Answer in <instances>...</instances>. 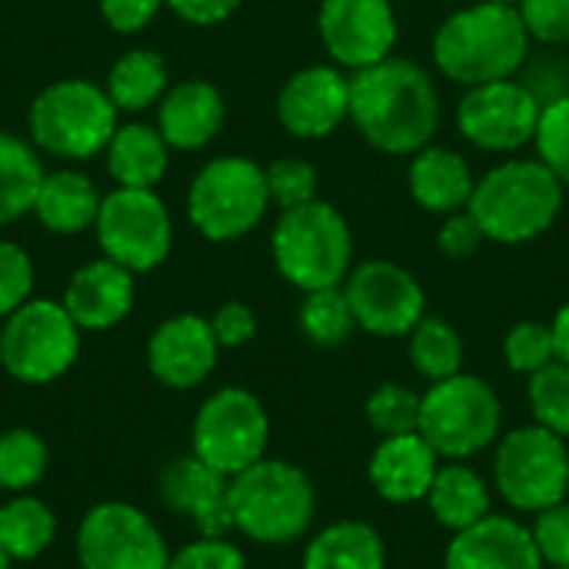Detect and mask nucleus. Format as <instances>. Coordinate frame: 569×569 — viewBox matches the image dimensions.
Here are the masks:
<instances>
[{"label":"nucleus","mask_w":569,"mask_h":569,"mask_svg":"<svg viewBox=\"0 0 569 569\" xmlns=\"http://www.w3.org/2000/svg\"><path fill=\"white\" fill-rule=\"evenodd\" d=\"M350 120L377 150L413 157L440 127L437 83L420 63L387 57L350 77Z\"/></svg>","instance_id":"nucleus-1"},{"label":"nucleus","mask_w":569,"mask_h":569,"mask_svg":"<svg viewBox=\"0 0 569 569\" xmlns=\"http://www.w3.org/2000/svg\"><path fill=\"white\" fill-rule=\"evenodd\" d=\"M527 57L530 33L520 10L493 0L450 13L433 37L437 67L463 87L510 80L527 63Z\"/></svg>","instance_id":"nucleus-2"},{"label":"nucleus","mask_w":569,"mask_h":569,"mask_svg":"<svg viewBox=\"0 0 569 569\" xmlns=\"http://www.w3.org/2000/svg\"><path fill=\"white\" fill-rule=\"evenodd\" d=\"M563 183L537 160H507L477 180L470 213L493 243H530L553 227L563 210Z\"/></svg>","instance_id":"nucleus-3"},{"label":"nucleus","mask_w":569,"mask_h":569,"mask_svg":"<svg viewBox=\"0 0 569 569\" xmlns=\"http://www.w3.org/2000/svg\"><path fill=\"white\" fill-rule=\"evenodd\" d=\"M317 517V490L310 477L287 460H257L230 477V520L247 540L283 547L300 540Z\"/></svg>","instance_id":"nucleus-4"},{"label":"nucleus","mask_w":569,"mask_h":569,"mask_svg":"<svg viewBox=\"0 0 569 569\" xmlns=\"http://www.w3.org/2000/svg\"><path fill=\"white\" fill-rule=\"evenodd\" d=\"M353 240L343 213L323 200L283 210L273 227V263L297 290L340 287L350 273Z\"/></svg>","instance_id":"nucleus-5"},{"label":"nucleus","mask_w":569,"mask_h":569,"mask_svg":"<svg viewBox=\"0 0 569 569\" xmlns=\"http://www.w3.org/2000/svg\"><path fill=\"white\" fill-rule=\"evenodd\" d=\"M503 403L497 390L473 373H457L430 383L420 403L417 433L443 460H470L500 440Z\"/></svg>","instance_id":"nucleus-6"},{"label":"nucleus","mask_w":569,"mask_h":569,"mask_svg":"<svg viewBox=\"0 0 569 569\" xmlns=\"http://www.w3.org/2000/svg\"><path fill=\"white\" fill-rule=\"evenodd\" d=\"M117 107L107 87L93 80H57L37 93L30 107V133L37 147L63 160H87L107 150L117 133Z\"/></svg>","instance_id":"nucleus-7"},{"label":"nucleus","mask_w":569,"mask_h":569,"mask_svg":"<svg viewBox=\"0 0 569 569\" xmlns=\"http://www.w3.org/2000/svg\"><path fill=\"white\" fill-rule=\"evenodd\" d=\"M270 207L267 173L250 157H217L190 183V223L217 243L250 233Z\"/></svg>","instance_id":"nucleus-8"},{"label":"nucleus","mask_w":569,"mask_h":569,"mask_svg":"<svg viewBox=\"0 0 569 569\" xmlns=\"http://www.w3.org/2000/svg\"><path fill=\"white\" fill-rule=\"evenodd\" d=\"M497 493L520 513H540L569 497V447L553 430L533 423L497 440Z\"/></svg>","instance_id":"nucleus-9"},{"label":"nucleus","mask_w":569,"mask_h":569,"mask_svg":"<svg viewBox=\"0 0 569 569\" xmlns=\"http://www.w3.org/2000/svg\"><path fill=\"white\" fill-rule=\"evenodd\" d=\"M3 370L20 383H50L63 377L80 353V327L53 300H27L0 327Z\"/></svg>","instance_id":"nucleus-10"},{"label":"nucleus","mask_w":569,"mask_h":569,"mask_svg":"<svg viewBox=\"0 0 569 569\" xmlns=\"http://www.w3.org/2000/svg\"><path fill=\"white\" fill-rule=\"evenodd\" d=\"M270 417L243 387H223L203 400L193 420V457L223 477H237L267 457Z\"/></svg>","instance_id":"nucleus-11"},{"label":"nucleus","mask_w":569,"mask_h":569,"mask_svg":"<svg viewBox=\"0 0 569 569\" xmlns=\"http://www.w3.org/2000/svg\"><path fill=\"white\" fill-rule=\"evenodd\" d=\"M97 243L107 260L127 267L130 273H147L160 267L173 247V223L163 200L153 190L117 187L100 200Z\"/></svg>","instance_id":"nucleus-12"},{"label":"nucleus","mask_w":569,"mask_h":569,"mask_svg":"<svg viewBox=\"0 0 569 569\" xmlns=\"http://www.w3.org/2000/svg\"><path fill=\"white\" fill-rule=\"evenodd\" d=\"M77 563L80 569H167L170 550L143 510L107 500L80 520Z\"/></svg>","instance_id":"nucleus-13"},{"label":"nucleus","mask_w":569,"mask_h":569,"mask_svg":"<svg viewBox=\"0 0 569 569\" xmlns=\"http://www.w3.org/2000/svg\"><path fill=\"white\" fill-rule=\"evenodd\" d=\"M343 293L357 327L373 337H410L427 317V293L420 280L393 260H367L347 273Z\"/></svg>","instance_id":"nucleus-14"},{"label":"nucleus","mask_w":569,"mask_h":569,"mask_svg":"<svg viewBox=\"0 0 569 569\" xmlns=\"http://www.w3.org/2000/svg\"><path fill=\"white\" fill-rule=\"evenodd\" d=\"M540 113V100L520 80L510 77L467 87V97L457 107V127L473 147L490 153H510L537 137Z\"/></svg>","instance_id":"nucleus-15"},{"label":"nucleus","mask_w":569,"mask_h":569,"mask_svg":"<svg viewBox=\"0 0 569 569\" xmlns=\"http://www.w3.org/2000/svg\"><path fill=\"white\" fill-rule=\"evenodd\" d=\"M317 30L327 53L353 70L387 60L397 47V13L390 0H323Z\"/></svg>","instance_id":"nucleus-16"},{"label":"nucleus","mask_w":569,"mask_h":569,"mask_svg":"<svg viewBox=\"0 0 569 569\" xmlns=\"http://www.w3.org/2000/svg\"><path fill=\"white\" fill-rule=\"evenodd\" d=\"M220 357V343L207 317L180 313L163 320L150 343H147V367L150 373L170 390H193L200 387Z\"/></svg>","instance_id":"nucleus-17"},{"label":"nucleus","mask_w":569,"mask_h":569,"mask_svg":"<svg viewBox=\"0 0 569 569\" xmlns=\"http://www.w3.org/2000/svg\"><path fill=\"white\" fill-rule=\"evenodd\" d=\"M280 123L300 140H323L350 117V77L333 67L297 70L277 97Z\"/></svg>","instance_id":"nucleus-18"},{"label":"nucleus","mask_w":569,"mask_h":569,"mask_svg":"<svg viewBox=\"0 0 569 569\" xmlns=\"http://www.w3.org/2000/svg\"><path fill=\"white\" fill-rule=\"evenodd\" d=\"M163 503L187 517L200 537H227L233 530L230 520V477L207 467L200 457L173 460L160 477Z\"/></svg>","instance_id":"nucleus-19"},{"label":"nucleus","mask_w":569,"mask_h":569,"mask_svg":"<svg viewBox=\"0 0 569 569\" xmlns=\"http://www.w3.org/2000/svg\"><path fill=\"white\" fill-rule=\"evenodd\" d=\"M447 569H543V557L533 543L530 527L513 517L487 513L473 527L453 533L447 557Z\"/></svg>","instance_id":"nucleus-20"},{"label":"nucleus","mask_w":569,"mask_h":569,"mask_svg":"<svg viewBox=\"0 0 569 569\" xmlns=\"http://www.w3.org/2000/svg\"><path fill=\"white\" fill-rule=\"evenodd\" d=\"M437 470H440V457L420 433L383 437L367 467L377 497L397 507L427 500Z\"/></svg>","instance_id":"nucleus-21"},{"label":"nucleus","mask_w":569,"mask_h":569,"mask_svg":"<svg viewBox=\"0 0 569 569\" xmlns=\"http://www.w3.org/2000/svg\"><path fill=\"white\" fill-rule=\"evenodd\" d=\"M60 303L80 330H110L133 307V273L107 257L93 260L70 277Z\"/></svg>","instance_id":"nucleus-22"},{"label":"nucleus","mask_w":569,"mask_h":569,"mask_svg":"<svg viewBox=\"0 0 569 569\" xmlns=\"http://www.w3.org/2000/svg\"><path fill=\"white\" fill-rule=\"evenodd\" d=\"M223 127V97L207 80H183L163 93L157 130L167 147L177 150H200L207 147Z\"/></svg>","instance_id":"nucleus-23"},{"label":"nucleus","mask_w":569,"mask_h":569,"mask_svg":"<svg viewBox=\"0 0 569 569\" xmlns=\"http://www.w3.org/2000/svg\"><path fill=\"white\" fill-rule=\"evenodd\" d=\"M410 193L413 200L430 210V213H457V210H467L470 207V197H473V173L467 167V160L450 150V147H423L413 153L410 160Z\"/></svg>","instance_id":"nucleus-24"},{"label":"nucleus","mask_w":569,"mask_h":569,"mask_svg":"<svg viewBox=\"0 0 569 569\" xmlns=\"http://www.w3.org/2000/svg\"><path fill=\"white\" fill-rule=\"evenodd\" d=\"M303 569H387V540L363 520H337L310 540Z\"/></svg>","instance_id":"nucleus-25"},{"label":"nucleus","mask_w":569,"mask_h":569,"mask_svg":"<svg viewBox=\"0 0 569 569\" xmlns=\"http://www.w3.org/2000/svg\"><path fill=\"white\" fill-rule=\"evenodd\" d=\"M100 193L90 177L77 170H57L47 173L33 203V217L50 233H80L97 223L100 213Z\"/></svg>","instance_id":"nucleus-26"},{"label":"nucleus","mask_w":569,"mask_h":569,"mask_svg":"<svg viewBox=\"0 0 569 569\" xmlns=\"http://www.w3.org/2000/svg\"><path fill=\"white\" fill-rule=\"evenodd\" d=\"M107 170L117 187L153 190L167 173V140L157 127L123 123L107 143Z\"/></svg>","instance_id":"nucleus-27"},{"label":"nucleus","mask_w":569,"mask_h":569,"mask_svg":"<svg viewBox=\"0 0 569 569\" xmlns=\"http://www.w3.org/2000/svg\"><path fill=\"white\" fill-rule=\"evenodd\" d=\"M427 507L447 530L460 533L490 513V487L473 467H467L463 460H450L440 463L427 493Z\"/></svg>","instance_id":"nucleus-28"},{"label":"nucleus","mask_w":569,"mask_h":569,"mask_svg":"<svg viewBox=\"0 0 569 569\" xmlns=\"http://www.w3.org/2000/svg\"><path fill=\"white\" fill-rule=\"evenodd\" d=\"M53 540H57V517L43 500L30 493H17L0 507V550L13 563L37 560L40 553L50 550Z\"/></svg>","instance_id":"nucleus-29"},{"label":"nucleus","mask_w":569,"mask_h":569,"mask_svg":"<svg viewBox=\"0 0 569 569\" xmlns=\"http://www.w3.org/2000/svg\"><path fill=\"white\" fill-rule=\"evenodd\" d=\"M43 177L47 173L30 143L0 130V227L33 213Z\"/></svg>","instance_id":"nucleus-30"},{"label":"nucleus","mask_w":569,"mask_h":569,"mask_svg":"<svg viewBox=\"0 0 569 569\" xmlns=\"http://www.w3.org/2000/svg\"><path fill=\"white\" fill-rule=\"evenodd\" d=\"M107 93L117 110H147L167 93V63L153 50H130L110 67Z\"/></svg>","instance_id":"nucleus-31"},{"label":"nucleus","mask_w":569,"mask_h":569,"mask_svg":"<svg viewBox=\"0 0 569 569\" xmlns=\"http://www.w3.org/2000/svg\"><path fill=\"white\" fill-rule=\"evenodd\" d=\"M463 337L443 317H423L410 333V360L430 383L463 373Z\"/></svg>","instance_id":"nucleus-32"},{"label":"nucleus","mask_w":569,"mask_h":569,"mask_svg":"<svg viewBox=\"0 0 569 569\" xmlns=\"http://www.w3.org/2000/svg\"><path fill=\"white\" fill-rule=\"evenodd\" d=\"M300 330L317 347H340L357 330V317L343 287L310 290L300 303Z\"/></svg>","instance_id":"nucleus-33"},{"label":"nucleus","mask_w":569,"mask_h":569,"mask_svg":"<svg viewBox=\"0 0 569 569\" xmlns=\"http://www.w3.org/2000/svg\"><path fill=\"white\" fill-rule=\"evenodd\" d=\"M50 467L47 443L33 430H7L0 433V490L27 493L33 490Z\"/></svg>","instance_id":"nucleus-34"},{"label":"nucleus","mask_w":569,"mask_h":569,"mask_svg":"<svg viewBox=\"0 0 569 569\" xmlns=\"http://www.w3.org/2000/svg\"><path fill=\"white\" fill-rule=\"evenodd\" d=\"M530 410L533 420L557 437L569 440V363L553 360L530 377Z\"/></svg>","instance_id":"nucleus-35"},{"label":"nucleus","mask_w":569,"mask_h":569,"mask_svg":"<svg viewBox=\"0 0 569 569\" xmlns=\"http://www.w3.org/2000/svg\"><path fill=\"white\" fill-rule=\"evenodd\" d=\"M420 403L423 397L403 383H380L367 400V420L380 437L417 433L420 427Z\"/></svg>","instance_id":"nucleus-36"},{"label":"nucleus","mask_w":569,"mask_h":569,"mask_svg":"<svg viewBox=\"0 0 569 569\" xmlns=\"http://www.w3.org/2000/svg\"><path fill=\"white\" fill-rule=\"evenodd\" d=\"M503 357H507V367L513 373L533 377L537 370H543L547 363L557 360L553 327L550 323H537V320H523V323L510 327V333L503 340Z\"/></svg>","instance_id":"nucleus-37"},{"label":"nucleus","mask_w":569,"mask_h":569,"mask_svg":"<svg viewBox=\"0 0 569 569\" xmlns=\"http://www.w3.org/2000/svg\"><path fill=\"white\" fill-rule=\"evenodd\" d=\"M263 173H267L270 203H277L280 210H293V207H303V203L317 200V170H313V163H307L300 157H280Z\"/></svg>","instance_id":"nucleus-38"},{"label":"nucleus","mask_w":569,"mask_h":569,"mask_svg":"<svg viewBox=\"0 0 569 569\" xmlns=\"http://www.w3.org/2000/svg\"><path fill=\"white\" fill-rule=\"evenodd\" d=\"M533 143L550 173L563 183V190H569V97L543 107Z\"/></svg>","instance_id":"nucleus-39"},{"label":"nucleus","mask_w":569,"mask_h":569,"mask_svg":"<svg viewBox=\"0 0 569 569\" xmlns=\"http://www.w3.org/2000/svg\"><path fill=\"white\" fill-rule=\"evenodd\" d=\"M30 290H33L30 257L17 243L0 240V317L7 320L17 307H23L30 300Z\"/></svg>","instance_id":"nucleus-40"},{"label":"nucleus","mask_w":569,"mask_h":569,"mask_svg":"<svg viewBox=\"0 0 569 569\" xmlns=\"http://www.w3.org/2000/svg\"><path fill=\"white\" fill-rule=\"evenodd\" d=\"M530 533L543 563H550L553 569L569 567V500L540 510L530 523Z\"/></svg>","instance_id":"nucleus-41"},{"label":"nucleus","mask_w":569,"mask_h":569,"mask_svg":"<svg viewBox=\"0 0 569 569\" xmlns=\"http://www.w3.org/2000/svg\"><path fill=\"white\" fill-rule=\"evenodd\" d=\"M167 569H247V557L227 537H200L180 553H170Z\"/></svg>","instance_id":"nucleus-42"},{"label":"nucleus","mask_w":569,"mask_h":569,"mask_svg":"<svg viewBox=\"0 0 569 569\" xmlns=\"http://www.w3.org/2000/svg\"><path fill=\"white\" fill-rule=\"evenodd\" d=\"M517 10L527 23L530 40H540L547 47L569 43V0H523Z\"/></svg>","instance_id":"nucleus-43"},{"label":"nucleus","mask_w":569,"mask_h":569,"mask_svg":"<svg viewBox=\"0 0 569 569\" xmlns=\"http://www.w3.org/2000/svg\"><path fill=\"white\" fill-rule=\"evenodd\" d=\"M520 83L540 100V107H550V103L569 97V67L557 53H543L540 60H533L527 67Z\"/></svg>","instance_id":"nucleus-44"},{"label":"nucleus","mask_w":569,"mask_h":569,"mask_svg":"<svg viewBox=\"0 0 569 569\" xmlns=\"http://www.w3.org/2000/svg\"><path fill=\"white\" fill-rule=\"evenodd\" d=\"M483 240H487V233H483V227L477 223V217H473L470 210L450 213V217L443 220V227H440V237H437L440 250H443L450 260H467V257H473V253L483 247Z\"/></svg>","instance_id":"nucleus-45"},{"label":"nucleus","mask_w":569,"mask_h":569,"mask_svg":"<svg viewBox=\"0 0 569 569\" xmlns=\"http://www.w3.org/2000/svg\"><path fill=\"white\" fill-rule=\"evenodd\" d=\"M210 327H213L220 350H237L257 337V313L247 303H223L210 317Z\"/></svg>","instance_id":"nucleus-46"},{"label":"nucleus","mask_w":569,"mask_h":569,"mask_svg":"<svg viewBox=\"0 0 569 569\" xmlns=\"http://www.w3.org/2000/svg\"><path fill=\"white\" fill-rule=\"evenodd\" d=\"M163 0H100L103 20L117 33H140L160 13Z\"/></svg>","instance_id":"nucleus-47"},{"label":"nucleus","mask_w":569,"mask_h":569,"mask_svg":"<svg viewBox=\"0 0 569 569\" xmlns=\"http://www.w3.org/2000/svg\"><path fill=\"white\" fill-rule=\"evenodd\" d=\"M163 3H167L177 17H183L187 23L210 27V23L230 20L243 0H163Z\"/></svg>","instance_id":"nucleus-48"},{"label":"nucleus","mask_w":569,"mask_h":569,"mask_svg":"<svg viewBox=\"0 0 569 569\" xmlns=\"http://www.w3.org/2000/svg\"><path fill=\"white\" fill-rule=\"evenodd\" d=\"M553 340H557V360L569 363V303H563L553 317Z\"/></svg>","instance_id":"nucleus-49"},{"label":"nucleus","mask_w":569,"mask_h":569,"mask_svg":"<svg viewBox=\"0 0 569 569\" xmlns=\"http://www.w3.org/2000/svg\"><path fill=\"white\" fill-rule=\"evenodd\" d=\"M10 563H13V560H10V557H7V553L0 550V569H10Z\"/></svg>","instance_id":"nucleus-50"},{"label":"nucleus","mask_w":569,"mask_h":569,"mask_svg":"<svg viewBox=\"0 0 569 569\" xmlns=\"http://www.w3.org/2000/svg\"><path fill=\"white\" fill-rule=\"evenodd\" d=\"M493 3H503V7H520L523 0H493Z\"/></svg>","instance_id":"nucleus-51"},{"label":"nucleus","mask_w":569,"mask_h":569,"mask_svg":"<svg viewBox=\"0 0 569 569\" xmlns=\"http://www.w3.org/2000/svg\"><path fill=\"white\" fill-rule=\"evenodd\" d=\"M0 370H3V347H0Z\"/></svg>","instance_id":"nucleus-52"},{"label":"nucleus","mask_w":569,"mask_h":569,"mask_svg":"<svg viewBox=\"0 0 569 569\" xmlns=\"http://www.w3.org/2000/svg\"><path fill=\"white\" fill-rule=\"evenodd\" d=\"M567 569H569V567H567Z\"/></svg>","instance_id":"nucleus-53"}]
</instances>
